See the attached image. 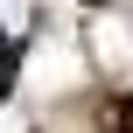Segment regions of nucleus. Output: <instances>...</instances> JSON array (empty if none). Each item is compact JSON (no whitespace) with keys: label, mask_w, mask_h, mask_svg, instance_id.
Wrapping results in <instances>:
<instances>
[{"label":"nucleus","mask_w":133,"mask_h":133,"mask_svg":"<svg viewBox=\"0 0 133 133\" xmlns=\"http://www.w3.org/2000/svg\"><path fill=\"white\" fill-rule=\"evenodd\" d=\"M119 126H126V133H133V98H126V112H119Z\"/></svg>","instance_id":"f257e3e1"}]
</instances>
